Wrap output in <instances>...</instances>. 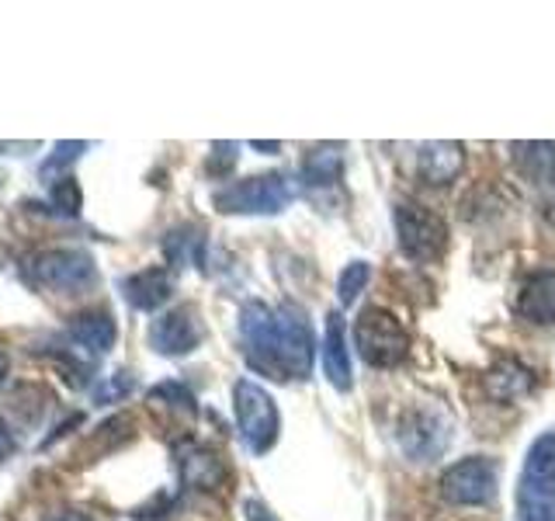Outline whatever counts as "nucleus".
<instances>
[{
    "label": "nucleus",
    "instance_id": "1",
    "mask_svg": "<svg viewBox=\"0 0 555 521\" xmlns=\"http://www.w3.org/2000/svg\"><path fill=\"white\" fill-rule=\"evenodd\" d=\"M240 344L254 372L299 382L312 372V330L299 306L247 303L240 309Z\"/></svg>",
    "mask_w": 555,
    "mask_h": 521
},
{
    "label": "nucleus",
    "instance_id": "2",
    "mask_svg": "<svg viewBox=\"0 0 555 521\" xmlns=\"http://www.w3.org/2000/svg\"><path fill=\"white\" fill-rule=\"evenodd\" d=\"M517 521H555V431L528 448L517 480Z\"/></svg>",
    "mask_w": 555,
    "mask_h": 521
},
{
    "label": "nucleus",
    "instance_id": "3",
    "mask_svg": "<svg viewBox=\"0 0 555 521\" xmlns=\"http://www.w3.org/2000/svg\"><path fill=\"white\" fill-rule=\"evenodd\" d=\"M212 202L225 216H274L295 202V181L285 174H260V178L222 185Z\"/></svg>",
    "mask_w": 555,
    "mask_h": 521
},
{
    "label": "nucleus",
    "instance_id": "4",
    "mask_svg": "<svg viewBox=\"0 0 555 521\" xmlns=\"http://www.w3.org/2000/svg\"><path fill=\"white\" fill-rule=\"evenodd\" d=\"M354 344L361 358L375 365V369H392L410 355V334L406 327L396 320V313L369 306L361 309V317L354 323Z\"/></svg>",
    "mask_w": 555,
    "mask_h": 521
},
{
    "label": "nucleus",
    "instance_id": "5",
    "mask_svg": "<svg viewBox=\"0 0 555 521\" xmlns=\"http://www.w3.org/2000/svg\"><path fill=\"white\" fill-rule=\"evenodd\" d=\"M233 410H236V428L243 445L254 456H264L278 442V431H282V417H278L271 393L264 386H257L254 379H240L233 386Z\"/></svg>",
    "mask_w": 555,
    "mask_h": 521
},
{
    "label": "nucleus",
    "instance_id": "6",
    "mask_svg": "<svg viewBox=\"0 0 555 521\" xmlns=\"http://www.w3.org/2000/svg\"><path fill=\"white\" fill-rule=\"evenodd\" d=\"M392 219H396L399 251L410 260H438L448 251V226L430 208L416 202H399L392 208Z\"/></svg>",
    "mask_w": 555,
    "mask_h": 521
},
{
    "label": "nucleus",
    "instance_id": "7",
    "mask_svg": "<svg viewBox=\"0 0 555 521\" xmlns=\"http://www.w3.org/2000/svg\"><path fill=\"white\" fill-rule=\"evenodd\" d=\"M28 282L46 292H80L94 285L98 268L83 251H42L28 260Z\"/></svg>",
    "mask_w": 555,
    "mask_h": 521
},
{
    "label": "nucleus",
    "instance_id": "8",
    "mask_svg": "<svg viewBox=\"0 0 555 521\" xmlns=\"http://www.w3.org/2000/svg\"><path fill=\"white\" fill-rule=\"evenodd\" d=\"M396 439L413 462H434L451 442V421L438 407H413L399 421Z\"/></svg>",
    "mask_w": 555,
    "mask_h": 521
},
{
    "label": "nucleus",
    "instance_id": "9",
    "mask_svg": "<svg viewBox=\"0 0 555 521\" xmlns=\"http://www.w3.org/2000/svg\"><path fill=\"white\" fill-rule=\"evenodd\" d=\"M496 462L486 456H468L441 476V497L459 508H479L496 497Z\"/></svg>",
    "mask_w": 555,
    "mask_h": 521
},
{
    "label": "nucleus",
    "instance_id": "10",
    "mask_svg": "<svg viewBox=\"0 0 555 521\" xmlns=\"http://www.w3.org/2000/svg\"><path fill=\"white\" fill-rule=\"evenodd\" d=\"M205 338V327L195 306H178V309H167L164 317H156L150 327V344L153 352L170 355V358H181L188 352H195Z\"/></svg>",
    "mask_w": 555,
    "mask_h": 521
},
{
    "label": "nucleus",
    "instance_id": "11",
    "mask_svg": "<svg viewBox=\"0 0 555 521\" xmlns=\"http://www.w3.org/2000/svg\"><path fill=\"white\" fill-rule=\"evenodd\" d=\"M514 164L534 185L542 213L555 223V143H514Z\"/></svg>",
    "mask_w": 555,
    "mask_h": 521
},
{
    "label": "nucleus",
    "instance_id": "12",
    "mask_svg": "<svg viewBox=\"0 0 555 521\" xmlns=\"http://www.w3.org/2000/svg\"><path fill=\"white\" fill-rule=\"evenodd\" d=\"M118 338V327H115V317L104 309H94V313H77L74 320H69V341H74L80 352H87L91 358H101L108 347L115 344Z\"/></svg>",
    "mask_w": 555,
    "mask_h": 521
},
{
    "label": "nucleus",
    "instance_id": "13",
    "mask_svg": "<svg viewBox=\"0 0 555 521\" xmlns=\"http://www.w3.org/2000/svg\"><path fill=\"white\" fill-rule=\"evenodd\" d=\"M323 369L330 386L347 393L354 386L351 379V355H347V334H344V317L340 313H330L326 317V334H323Z\"/></svg>",
    "mask_w": 555,
    "mask_h": 521
},
{
    "label": "nucleus",
    "instance_id": "14",
    "mask_svg": "<svg viewBox=\"0 0 555 521\" xmlns=\"http://www.w3.org/2000/svg\"><path fill=\"white\" fill-rule=\"evenodd\" d=\"M121 292H126V300L132 309H143V313H153L160 309L170 292H173V275L167 268H146V271H135L129 275L126 282H121Z\"/></svg>",
    "mask_w": 555,
    "mask_h": 521
},
{
    "label": "nucleus",
    "instance_id": "15",
    "mask_svg": "<svg viewBox=\"0 0 555 521\" xmlns=\"http://www.w3.org/2000/svg\"><path fill=\"white\" fill-rule=\"evenodd\" d=\"M181 466V483L195 486V491H219L225 480V466L216 452H208L202 445H188L178 456Z\"/></svg>",
    "mask_w": 555,
    "mask_h": 521
},
{
    "label": "nucleus",
    "instance_id": "16",
    "mask_svg": "<svg viewBox=\"0 0 555 521\" xmlns=\"http://www.w3.org/2000/svg\"><path fill=\"white\" fill-rule=\"evenodd\" d=\"M421 178L434 188L451 185L465 167V147L462 143H427L421 147Z\"/></svg>",
    "mask_w": 555,
    "mask_h": 521
},
{
    "label": "nucleus",
    "instance_id": "17",
    "mask_svg": "<svg viewBox=\"0 0 555 521\" xmlns=\"http://www.w3.org/2000/svg\"><path fill=\"white\" fill-rule=\"evenodd\" d=\"M517 313L531 323H555V271H538L517 295Z\"/></svg>",
    "mask_w": 555,
    "mask_h": 521
},
{
    "label": "nucleus",
    "instance_id": "18",
    "mask_svg": "<svg viewBox=\"0 0 555 521\" xmlns=\"http://www.w3.org/2000/svg\"><path fill=\"white\" fill-rule=\"evenodd\" d=\"M340 170H344V150L337 143H323V147H312L302 161V181L306 185H317L326 188L340 181Z\"/></svg>",
    "mask_w": 555,
    "mask_h": 521
},
{
    "label": "nucleus",
    "instance_id": "19",
    "mask_svg": "<svg viewBox=\"0 0 555 521\" xmlns=\"http://www.w3.org/2000/svg\"><path fill=\"white\" fill-rule=\"evenodd\" d=\"M369 278H372V265L369 260H351L340 278H337V300H340V309L344 306H354L358 303V295L364 292V285H369Z\"/></svg>",
    "mask_w": 555,
    "mask_h": 521
},
{
    "label": "nucleus",
    "instance_id": "20",
    "mask_svg": "<svg viewBox=\"0 0 555 521\" xmlns=\"http://www.w3.org/2000/svg\"><path fill=\"white\" fill-rule=\"evenodd\" d=\"M52 205L60 208L63 216H77L80 213V188L74 178H60L52 188Z\"/></svg>",
    "mask_w": 555,
    "mask_h": 521
},
{
    "label": "nucleus",
    "instance_id": "21",
    "mask_svg": "<svg viewBox=\"0 0 555 521\" xmlns=\"http://www.w3.org/2000/svg\"><path fill=\"white\" fill-rule=\"evenodd\" d=\"M129 390H132V379L126 372H118L115 379L101 382V386L94 390V399H98V404H115V399H121Z\"/></svg>",
    "mask_w": 555,
    "mask_h": 521
},
{
    "label": "nucleus",
    "instance_id": "22",
    "mask_svg": "<svg viewBox=\"0 0 555 521\" xmlns=\"http://www.w3.org/2000/svg\"><path fill=\"white\" fill-rule=\"evenodd\" d=\"M74 150H87V147H83V143H63V147H60V156H52V161H49V164L42 167V178H49L52 170H60L63 164H69V161H74V156H77Z\"/></svg>",
    "mask_w": 555,
    "mask_h": 521
},
{
    "label": "nucleus",
    "instance_id": "23",
    "mask_svg": "<svg viewBox=\"0 0 555 521\" xmlns=\"http://www.w3.org/2000/svg\"><path fill=\"white\" fill-rule=\"evenodd\" d=\"M14 434L8 431V424L4 421H0V462H4V459H11L14 456Z\"/></svg>",
    "mask_w": 555,
    "mask_h": 521
},
{
    "label": "nucleus",
    "instance_id": "24",
    "mask_svg": "<svg viewBox=\"0 0 555 521\" xmlns=\"http://www.w3.org/2000/svg\"><path fill=\"white\" fill-rule=\"evenodd\" d=\"M42 521H94L87 511H56V514H49Z\"/></svg>",
    "mask_w": 555,
    "mask_h": 521
},
{
    "label": "nucleus",
    "instance_id": "25",
    "mask_svg": "<svg viewBox=\"0 0 555 521\" xmlns=\"http://www.w3.org/2000/svg\"><path fill=\"white\" fill-rule=\"evenodd\" d=\"M247 514H250V521H274L271 511L264 508V504H257V500H247Z\"/></svg>",
    "mask_w": 555,
    "mask_h": 521
},
{
    "label": "nucleus",
    "instance_id": "26",
    "mask_svg": "<svg viewBox=\"0 0 555 521\" xmlns=\"http://www.w3.org/2000/svg\"><path fill=\"white\" fill-rule=\"evenodd\" d=\"M4 379H8V355L0 352V386H4Z\"/></svg>",
    "mask_w": 555,
    "mask_h": 521
}]
</instances>
